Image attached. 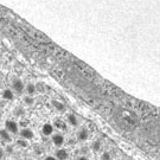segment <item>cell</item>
Here are the masks:
<instances>
[{"label": "cell", "mask_w": 160, "mask_h": 160, "mask_svg": "<svg viewBox=\"0 0 160 160\" xmlns=\"http://www.w3.org/2000/svg\"><path fill=\"white\" fill-rule=\"evenodd\" d=\"M5 129L13 135V134H18V133H19L20 127H19V123H18L17 121L12 120V119H8V120L5 121Z\"/></svg>", "instance_id": "cell-1"}, {"label": "cell", "mask_w": 160, "mask_h": 160, "mask_svg": "<svg viewBox=\"0 0 160 160\" xmlns=\"http://www.w3.org/2000/svg\"><path fill=\"white\" fill-rule=\"evenodd\" d=\"M51 141L52 143L56 146V147H62L64 145V141H65V138H64V135L62 134V133H53L51 135Z\"/></svg>", "instance_id": "cell-2"}, {"label": "cell", "mask_w": 160, "mask_h": 160, "mask_svg": "<svg viewBox=\"0 0 160 160\" xmlns=\"http://www.w3.org/2000/svg\"><path fill=\"white\" fill-rule=\"evenodd\" d=\"M12 90L13 92H17V94H22L25 90V84L20 78H14L12 81Z\"/></svg>", "instance_id": "cell-3"}, {"label": "cell", "mask_w": 160, "mask_h": 160, "mask_svg": "<svg viewBox=\"0 0 160 160\" xmlns=\"http://www.w3.org/2000/svg\"><path fill=\"white\" fill-rule=\"evenodd\" d=\"M19 135H20L22 139L29 141V140H32V139H33L34 133L31 128H29V127H24L22 129H19Z\"/></svg>", "instance_id": "cell-4"}, {"label": "cell", "mask_w": 160, "mask_h": 160, "mask_svg": "<svg viewBox=\"0 0 160 160\" xmlns=\"http://www.w3.org/2000/svg\"><path fill=\"white\" fill-rule=\"evenodd\" d=\"M55 133V127L50 122H46L42 126V134L45 137H51L52 134Z\"/></svg>", "instance_id": "cell-5"}, {"label": "cell", "mask_w": 160, "mask_h": 160, "mask_svg": "<svg viewBox=\"0 0 160 160\" xmlns=\"http://www.w3.org/2000/svg\"><path fill=\"white\" fill-rule=\"evenodd\" d=\"M53 157H55L57 160H68L69 153H68V151H67L65 148L59 147V148L55 152V155H53Z\"/></svg>", "instance_id": "cell-6"}, {"label": "cell", "mask_w": 160, "mask_h": 160, "mask_svg": "<svg viewBox=\"0 0 160 160\" xmlns=\"http://www.w3.org/2000/svg\"><path fill=\"white\" fill-rule=\"evenodd\" d=\"M76 137H77V140L78 141H87L88 139H89V131L87 129V128H81L80 131L77 132V134H76Z\"/></svg>", "instance_id": "cell-7"}, {"label": "cell", "mask_w": 160, "mask_h": 160, "mask_svg": "<svg viewBox=\"0 0 160 160\" xmlns=\"http://www.w3.org/2000/svg\"><path fill=\"white\" fill-rule=\"evenodd\" d=\"M0 139H1V141H4V142L11 143L12 142V134L11 133H8L5 128H4V129H0Z\"/></svg>", "instance_id": "cell-8"}, {"label": "cell", "mask_w": 160, "mask_h": 160, "mask_svg": "<svg viewBox=\"0 0 160 160\" xmlns=\"http://www.w3.org/2000/svg\"><path fill=\"white\" fill-rule=\"evenodd\" d=\"M1 97L5 101H13L14 100V92H13L12 89H4L1 92Z\"/></svg>", "instance_id": "cell-9"}, {"label": "cell", "mask_w": 160, "mask_h": 160, "mask_svg": "<svg viewBox=\"0 0 160 160\" xmlns=\"http://www.w3.org/2000/svg\"><path fill=\"white\" fill-rule=\"evenodd\" d=\"M67 123H69L72 127H77L78 126V118L72 113H70V114L67 115Z\"/></svg>", "instance_id": "cell-10"}, {"label": "cell", "mask_w": 160, "mask_h": 160, "mask_svg": "<svg viewBox=\"0 0 160 160\" xmlns=\"http://www.w3.org/2000/svg\"><path fill=\"white\" fill-rule=\"evenodd\" d=\"M25 92H26V94L28 95H30V96H33L34 94H36V84L34 83H32V82H30V83H28L26 86H25Z\"/></svg>", "instance_id": "cell-11"}, {"label": "cell", "mask_w": 160, "mask_h": 160, "mask_svg": "<svg viewBox=\"0 0 160 160\" xmlns=\"http://www.w3.org/2000/svg\"><path fill=\"white\" fill-rule=\"evenodd\" d=\"M53 127L58 128L59 131H67V122H64L61 119H57V120L55 121V123H53Z\"/></svg>", "instance_id": "cell-12"}, {"label": "cell", "mask_w": 160, "mask_h": 160, "mask_svg": "<svg viewBox=\"0 0 160 160\" xmlns=\"http://www.w3.org/2000/svg\"><path fill=\"white\" fill-rule=\"evenodd\" d=\"M52 106L55 107L56 110L58 112H64L65 110V106H64L63 102H61V101H58V100H52Z\"/></svg>", "instance_id": "cell-13"}, {"label": "cell", "mask_w": 160, "mask_h": 160, "mask_svg": "<svg viewBox=\"0 0 160 160\" xmlns=\"http://www.w3.org/2000/svg\"><path fill=\"white\" fill-rule=\"evenodd\" d=\"M16 145H17L18 147H20V148H26L29 146V141H26V140H24L22 138H19L17 141H16Z\"/></svg>", "instance_id": "cell-14"}, {"label": "cell", "mask_w": 160, "mask_h": 160, "mask_svg": "<svg viewBox=\"0 0 160 160\" xmlns=\"http://www.w3.org/2000/svg\"><path fill=\"white\" fill-rule=\"evenodd\" d=\"M23 102L26 104V106H32L34 103V98L33 96H30V95H25L23 97Z\"/></svg>", "instance_id": "cell-15"}, {"label": "cell", "mask_w": 160, "mask_h": 160, "mask_svg": "<svg viewBox=\"0 0 160 160\" xmlns=\"http://www.w3.org/2000/svg\"><path fill=\"white\" fill-rule=\"evenodd\" d=\"M101 147H102V143H101V141H98V140H96V141H94V142L92 143V151H95V152L101 151Z\"/></svg>", "instance_id": "cell-16"}, {"label": "cell", "mask_w": 160, "mask_h": 160, "mask_svg": "<svg viewBox=\"0 0 160 160\" xmlns=\"http://www.w3.org/2000/svg\"><path fill=\"white\" fill-rule=\"evenodd\" d=\"M101 160H112V155L109 152H103L101 154Z\"/></svg>", "instance_id": "cell-17"}, {"label": "cell", "mask_w": 160, "mask_h": 160, "mask_svg": "<svg viewBox=\"0 0 160 160\" xmlns=\"http://www.w3.org/2000/svg\"><path fill=\"white\" fill-rule=\"evenodd\" d=\"M36 90L37 92H44V83H37L36 84Z\"/></svg>", "instance_id": "cell-18"}, {"label": "cell", "mask_w": 160, "mask_h": 160, "mask_svg": "<svg viewBox=\"0 0 160 160\" xmlns=\"http://www.w3.org/2000/svg\"><path fill=\"white\" fill-rule=\"evenodd\" d=\"M16 112H18V113H16V115H18V116H22V115L24 114V109H23V108H20V107H18Z\"/></svg>", "instance_id": "cell-19"}, {"label": "cell", "mask_w": 160, "mask_h": 160, "mask_svg": "<svg viewBox=\"0 0 160 160\" xmlns=\"http://www.w3.org/2000/svg\"><path fill=\"white\" fill-rule=\"evenodd\" d=\"M4 157H5V149L0 147V160L4 159Z\"/></svg>", "instance_id": "cell-20"}, {"label": "cell", "mask_w": 160, "mask_h": 160, "mask_svg": "<svg viewBox=\"0 0 160 160\" xmlns=\"http://www.w3.org/2000/svg\"><path fill=\"white\" fill-rule=\"evenodd\" d=\"M44 160H57L53 155H48V157H45L44 158Z\"/></svg>", "instance_id": "cell-21"}, {"label": "cell", "mask_w": 160, "mask_h": 160, "mask_svg": "<svg viewBox=\"0 0 160 160\" xmlns=\"http://www.w3.org/2000/svg\"><path fill=\"white\" fill-rule=\"evenodd\" d=\"M77 160H89V159H88V157H86V155H81V157L77 158Z\"/></svg>", "instance_id": "cell-22"}]
</instances>
